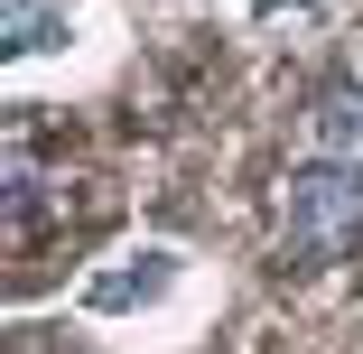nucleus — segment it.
<instances>
[{"instance_id": "nucleus-1", "label": "nucleus", "mask_w": 363, "mask_h": 354, "mask_svg": "<svg viewBox=\"0 0 363 354\" xmlns=\"http://www.w3.org/2000/svg\"><path fill=\"white\" fill-rule=\"evenodd\" d=\"M279 233L298 261H335L363 243V168L345 159H308V168H289L279 187Z\"/></svg>"}, {"instance_id": "nucleus-2", "label": "nucleus", "mask_w": 363, "mask_h": 354, "mask_svg": "<svg viewBox=\"0 0 363 354\" xmlns=\"http://www.w3.org/2000/svg\"><path fill=\"white\" fill-rule=\"evenodd\" d=\"M177 289H186V252H177V243H121L112 261H94V270L75 280V308H84L94 326H130V317L168 308Z\"/></svg>"}, {"instance_id": "nucleus-3", "label": "nucleus", "mask_w": 363, "mask_h": 354, "mask_svg": "<svg viewBox=\"0 0 363 354\" xmlns=\"http://www.w3.org/2000/svg\"><path fill=\"white\" fill-rule=\"evenodd\" d=\"M0 28H10V65L75 56V47H84V0H10Z\"/></svg>"}, {"instance_id": "nucleus-4", "label": "nucleus", "mask_w": 363, "mask_h": 354, "mask_svg": "<svg viewBox=\"0 0 363 354\" xmlns=\"http://www.w3.org/2000/svg\"><path fill=\"white\" fill-rule=\"evenodd\" d=\"M308 131H317V159H345V168H363V84H335V94H317Z\"/></svg>"}, {"instance_id": "nucleus-5", "label": "nucleus", "mask_w": 363, "mask_h": 354, "mask_svg": "<svg viewBox=\"0 0 363 354\" xmlns=\"http://www.w3.org/2000/svg\"><path fill=\"white\" fill-rule=\"evenodd\" d=\"M10 224H19V233L38 224V168H28V159H10Z\"/></svg>"}]
</instances>
